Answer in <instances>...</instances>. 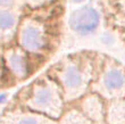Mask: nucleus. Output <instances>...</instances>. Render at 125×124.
Segmentation results:
<instances>
[{"label":"nucleus","instance_id":"1","mask_svg":"<svg viewBox=\"0 0 125 124\" xmlns=\"http://www.w3.org/2000/svg\"><path fill=\"white\" fill-rule=\"evenodd\" d=\"M62 89L55 82L40 80L32 85L25 104L33 113L58 118L62 113Z\"/></svg>","mask_w":125,"mask_h":124},{"label":"nucleus","instance_id":"2","mask_svg":"<svg viewBox=\"0 0 125 124\" xmlns=\"http://www.w3.org/2000/svg\"><path fill=\"white\" fill-rule=\"evenodd\" d=\"M89 78V71L79 62L72 60L65 64L59 72V81L64 97L67 100L80 97L88 87Z\"/></svg>","mask_w":125,"mask_h":124},{"label":"nucleus","instance_id":"3","mask_svg":"<svg viewBox=\"0 0 125 124\" xmlns=\"http://www.w3.org/2000/svg\"><path fill=\"white\" fill-rule=\"evenodd\" d=\"M17 38L20 48L32 54L43 51L49 43V36L46 29L38 21L33 20H25L21 24Z\"/></svg>","mask_w":125,"mask_h":124},{"label":"nucleus","instance_id":"4","mask_svg":"<svg viewBox=\"0 0 125 124\" xmlns=\"http://www.w3.org/2000/svg\"><path fill=\"white\" fill-rule=\"evenodd\" d=\"M100 23L98 11L90 6H83L74 10L68 18V25L79 35H88L94 32Z\"/></svg>","mask_w":125,"mask_h":124},{"label":"nucleus","instance_id":"5","mask_svg":"<svg viewBox=\"0 0 125 124\" xmlns=\"http://www.w3.org/2000/svg\"><path fill=\"white\" fill-rule=\"evenodd\" d=\"M99 90L109 97H116L125 91V73L117 67H109L102 75Z\"/></svg>","mask_w":125,"mask_h":124},{"label":"nucleus","instance_id":"6","mask_svg":"<svg viewBox=\"0 0 125 124\" xmlns=\"http://www.w3.org/2000/svg\"><path fill=\"white\" fill-rule=\"evenodd\" d=\"M7 67L15 78L23 80L30 74V62L27 58L26 51L22 48H11L6 52Z\"/></svg>","mask_w":125,"mask_h":124},{"label":"nucleus","instance_id":"7","mask_svg":"<svg viewBox=\"0 0 125 124\" xmlns=\"http://www.w3.org/2000/svg\"><path fill=\"white\" fill-rule=\"evenodd\" d=\"M82 113L86 117L94 122H100L104 118V106H102L100 99L97 96L92 95L83 100L82 105Z\"/></svg>","mask_w":125,"mask_h":124},{"label":"nucleus","instance_id":"8","mask_svg":"<svg viewBox=\"0 0 125 124\" xmlns=\"http://www.w3.org/2000/svg\"><path fill=\"white\" fill-rule=\"evenodd\" d=\"M14 121H15L14 124H56L52 120L38 113H32V112L18 115Z\"/></svg>","mask_w":125,"mask_h":124},{"label":"nucleus","instance_id":"9","mask_svg":"<svg viewBox=\"0 0 125 124\" xmlns=\"http://www.w3.org/2000/svg\"><path fill=\"white\" fill-rule=\"evenodd\" d=\"M108 122L110 124H125V101H116L109 107Z\"/></svg>","mask_w":125,"mask_h":124},{"label":"nucleus","instance_id":"10","mask_svg":"<svg viewBox=\"0 0 125 124\" xmlns=\"http://www.w3.org/2000/svg\"><path fill=\"white\" fill-rule=\"evenodd\" d=\"M60 124H93L91 120L86 117L82 112L73 109L66 113L62 116V120Z\"/></svg>","mask_w":125,"mask_h":124},{"label":"nucleus","instance_id":"11","mask_svg":"<svg viewBox=\"0 0 125 124\" xmlns=\"http://www.w3.org/2000/svg\"><path fill=\"white\" fill-rule=\"evenodd\" d=\"M16 16L8 9H0V31H8L16 25Z\"/></svg>","mask_w":125,"mask_h":124},{"label":"nucleus","instance_id":"12","mask_svg":"<svg viewBox=\"0 0 125 124\" xmlns=\"http://www.w3.org/2000/svg\"><path fill=\"white\" fill-rule=\"evenodd\" d=\"M15 0H0V9H7L14 5Z\"/></svg>","mask_w":125,"mask_h":124},{"label":"nucleus","instance_id":"13","mask_svg":"<svg viewBox=\"0 0 125 124\" xmlns=\"http://www.w3.org/2000/svg\"><path fill=\"white\" fill-rule=\"evenodd\" d=\"M48 1H50V0H27V3L31 5L32 7H39L43 3L48 2Z\"/></svg>","mask_w":125,"mask_h":124},{"label":"nucleus","instance_id":"14","mask_svg":"<svg viewBox=\"0 0 125 124\" xmlns=\"http://www.w3.org/2000/svg\"><path fill=\"white\" fill-rule=\"evenodd\" d=\"M7 100H8V95L5 93V92H1V93H0V105L5 104Z\"/></svg>","mask_w":125,"mask_h":124},{"label":"nucleus","instance_id":"15","mask_svg":"<svg viewBox=\"0 0 125 124\" xmlns=\"http://www.w3.org/2000/svg\"><path fill=\"white\" fill-rule=\"evenodd\" d=\"M73 1H74V2H82V1H84V0H73Z\"/></svg>","mask_w":125,"mask_h":124}]
</instances>
